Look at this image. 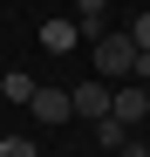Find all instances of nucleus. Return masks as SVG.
<instances>
[{"label":"nucleus","mask_w":150,"mask_h":157,"mask_svg":"<svg viewBox=\"0 0 150 157\" xmlns=\"http://www.w3.org/2000/svg\"><path fill=\"white\" fill-rule=\"evenodd\" d=\"M130 68H137V41H130V28H116V34L96 41V75H103V82H130Z\"/></svg>","instance_id":"obj_1"},{"label":"nucleus","mask_w":150,"mask_h":157,"mask_svg":"<svg viewBox=\"0 0 150 157\" xmlns=\"http://www.w3.org/2000/svg\"><path fill=\"white\" fill-rule=\"evenodd\" d=\"M41 48L48 55H75V48H82V21L75 14H48L41 21Z\"/></svg>","instance_id":"obj_2"},{"label":"nucleus","mask_w":150,"mask_h":157,"mask_svg":"<svg viewBox=\"0 0 150 157\" xmlns=\"http://www.w3.org/2000/svg\"><path fill=\"white\" fill-rule=\"evenodd\" d=\"M109 96H116V89L103 82V75H96V82H75V89H68V102H75V116H82V123H103V116H109Z\"/></svg>","instance_id":"obj_3"},{"label":"nucleus","mask_w":150,"mask_h":157,"mask_svg":"<svg viewBox=\"0 0 150 157\" xmlns=\"http://www.w3.org/2000/svg\"><path fill=\"white\" fill-rule=\"evenodd\" d=\"M109 116H116V123H150V89L137 82V75H130V82L109 96Z\"/></svg>","instance_id":"obj_4"},{"label":"nucleus","mask_w":150,"mask_h":157,"mask_svg":"<svg viewBox=\"0 0 150 157\" xmlns=\"http://www.w3.org/2000/svg\"><path fill=\"white\" fill-rule=\"evenodd\" d=\"M68 116H75L68 89H34V123H68Z\"/></svg>","instance_id":"obj_5"},{"label":"nucleus","mask_w":150,"mask_h":157,"mask_svg":"<svg viewBox=\"0 0 150 157\" xmlns=\"http://www.w3.org/2000/svg\"><path fill=\"white\" fill-rule=\"evenodd\" d=\"M103 14H109V0H75V21H82V41H103Z\"/></svg>","instance_id":"obj_6"},{"label":"nucleus","mask_w":150,"mask_h":157,"mask_svg":"<svg viewBox=\"0 0 150 157\" xmlns=\"http://www.w3.org/2000/svg\"><path fill=\"white\" fill-rule=\"evenodd\" d=\"M0 96H7V102H34V75L28 68H7V75H0Z\"/></svg>","instance_id":"obj_7"},{"label":"nucleus","mask_w":150,"mask_h":157,"mask_svg":"<svg viewBox=\"0 0 150 157\" xmlns=\"http://www.w3.org/2000/svg\"><path fill=\"white\" fill-rule=\"evenodd\" d=\"M96 144L123 157V144H130V123H116V116H103V123H96Z\"/></svg>","instance_id":"obj_8"},{"label":"nucleus","mask_w":150,"mask_h":157,"mask_svg":"<svg viewBox=\"0 0 150 157\" xmlns=\"http://www.w3.org/2000/svg\"><path fill=\"white\" fill-rule=\"evenodd\" d=\"M0 157H34V144L28 137H0Z\"/></svg>","instance_id":"obj_9"},{"label":"nucleus","mask_w":150,"mask_h":157,"mask_svg":"<svg viewBox=\"0 0 150 157\" xmlns=\"http://www.w3.org/2000/svg\"><path fill=\"white\" fill-rule=\"evenodd\" d=\"M130 41H137V48H150V14H130Z\"/></svg>","instance_id":"obj_10"},{"label":"nucleus","mask_w":150,"mask_h":157,"mask_svg":"<svg viewBox=\"0 0 150 157\" xmlns=\"http://www.w3.org/2000/svg\"><path fill=\"white\" fill-rule=\"evenodd\" d=\"M130 75H137L143 89H150V48H137V68H130Z\"/></svg>","instance_id":"obj_11"},{"label":"nucleus","mask_w":150,"mask_h":157,"mask_svg":"<svg viewBox=\"0 0 150 157\" xmlns=\"http://www.w3.org/2000/svg\"><path fill=\"white\" fill-rule=\"evenodd\" d=\"M123 157H143V144H123Z\"/></svg>","instance_id":"obj_12"},{"label":"nucleus","mask_w":150,"mask_h":157,"mask_svg":"<svg viewBox=\"0 0 150 157\" xmlns=\"http://www.w3.org/2000/svg\"><path fill=\"white\" fill-rule=\"evenodd\" d=\"M143 157H150V137H143Z\"/></svg>","instance_id":"obj_13"}]
</instances>
